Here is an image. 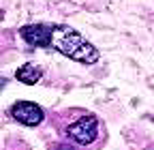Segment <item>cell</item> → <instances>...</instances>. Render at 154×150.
<instances>
[{
    "label": "cell",
    "mask_w": 154,
    "mask_h": 150,
    "mask_svg": "<svg viewBox=\"0 0 154 150\" xmlns=\"http://www.w3.org/2000/svg\"><path fill=\"white\" fill-rule=\"evenodd\" d=\"M51 47L56 52H60L62 56L84 64H94L99 60V52L96 47L82 36L75 28L66 26V24H54V39H51Z\"/></svg>",
    "instance_id": "cell-1"
},
{
    "label": "cell",
    "mask_w": 154,
    "mask_h": 150,
    "mask_svg": "<svg viewBox=\"0 0 154 150\" xmlns=\"http://www.w3.org/2000/svg\"><path fill=\"white\" fill-rule=\"evenodd\" d=\"M60 150H73V148H69V146H62V148H60Z\"/></svg>",
    "instance_id": "cell-7"
},
{
    "label": "cell",
    "mask_w": 154,
    "mask_h": 150,
    "mask_svg": "<svg viewBox=\"0 0 154 150\" xmlns=\"http://www.w3.org/2000/svg\"><path fill=\"white\" fill-rule=\"evenodd\" d=\"M152 122H154V118H152Z\"/></svg>",
    "instance_id": "cell-8"
},
{
    "label": "cell",
    "mask_w": 154,
    "mask_h": 150,
    "mask_svg": "<svg viewBox=\"0 0 154 150\" xmlns=\"http://www.w3.org/2000/svg\"><path fill=\"white\" fill-rule=\"evenodd\" d=\"M64 131H66V135H69L75 144L90 146V144L96 139V135H99V120H96V116H92V114H86V116H82L79 120L71 122Z\"/></svg>",
    "instance_id": "cell-2"
},
{
    "label": "cell",
    "mask_w": 154,
    "mask_h": 150,
    "mask_svg": "<svg viewBox=\"0 0 154 150\" xmlns=\"http://www.w3.org/2000/svg\"><path fill=\"white\" fill-rule=\"evenodd\" d=\"M19 34L32 47H51L54 26H49V24H28V26L19 28Z\"/></svg>",
    "instance_id": "cell-3"
},
{
    "label": "cell",
    "mask_w": 154,
    "mask_h": 150,
    "mask_svg": "<svg viewBox=\"0 0 154 150\" xmlns=\"http://www.w3.org/2000/svg\"><path fill=\"white\" fill-rule=\"evenodd\" d=\"M7 82H9V80H7V77H2V75H0V90H2V88L7 86Z\"/></svg>",
    "instance_id": "cell-6"
},
{
    "label": "cell",
    "mask_w": 154,
    "mask_h": 150,
    "mask_svg": "<svg viewBox=\"0 0 154 150\" xmlns=\"http://www.w3.org/2000/svg\"><path fill=\"white\" fill-rule=\"evenodd\" d=\"M11 118L17 120L19 124L36 127V124L43 122L45 114H43V109L38 107L36 103H32V101H17V103L11 107Z\"/></svg>",
    "instance_id": "cell-4"
},
{
    "label": "cell",
    "mask_w": 154,
    "mask_h": 150,
    "mask_svg": "<svg viewBox=\"0 0 154 150\" xmlns=\"http://www.w3.org/2000/svg\"><path fill=\"white\" fill-rule=\"evenodd\" d=\"M15 77L22 82V84H28V86H34L38 80L43 77V69L38 67V64H32V62H28V64H22L17 69V73H15Z\"/></svg>",
    "instance_id": "cell-5"
}]
</instances>
